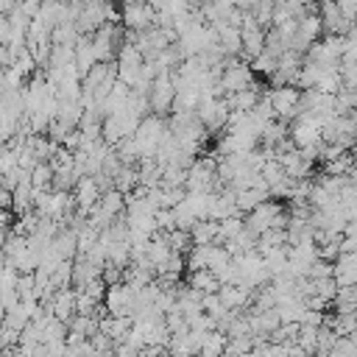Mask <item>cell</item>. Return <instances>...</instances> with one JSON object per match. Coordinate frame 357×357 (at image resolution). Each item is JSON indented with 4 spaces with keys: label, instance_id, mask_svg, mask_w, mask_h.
I'll list each match as a JSON object with an SVG mask.
<instances>
[{
    "label": "cell",
    "instance_id": "cell-6",
    "mask_svg": "<svg viewBox=\"0 0 357 357\" xmlns=\"http://www.w3.org/2000/svg\"><path fill=\"white\" fill-rule=\"evenodd\" d=\"M120 25L126 31H145L156 25V11L148 3H126L120 6Z\"/></svg>",
    "mask_w": 357,
    "mask_h": 357
},
{
    "label": "cell",
    "instance_id": "cell-11",
    "mask_svg": "<svg viewBox=\"0 0 357 357\" xmlns=\"http://www.w3.org/2000/svg\"><path fill=\"white\" fill-rule=\"evenodd\" d=\"M73 64H75V70H78V78L89 70V67H95L98 64V56H95V47H92V39L89 36H78L75 39V45H73Z\"/></svg>",
    "mask_w": 357,
    "mask_h": 357
},
{
    "label": "cell",
    "instance_id": "cell-31",
    "mask_svg": "<svg viewBox=\"0 0 357 357\" xmlns=\"http://www.w3.org/2000/svg\"><path fill=\"white\" fill-rule=\"evenodd\" d=\"M120 3L126 6V3H148V0H120Z\"/></svg>",
    "mask_w": 357,
    "mask_h": 357
},
{
    "label": "cell",
    "instance_id": "cell-26",
    "mask_svg": "<svg viewBox=\"0 0 357 357\" xmlns=\"http://www.w3.org/2000/svg\"><path fill=\"white\" fill-rule=\"evenodd\" d=\"M248 67H251V73L257 70V73H262V75H271V73L276 70V56H271V53H265V50H262L257 59H251V61H248Z\"/></svg>",
    "mask_w": 357,
    "mask_h": 357
},
{
    "label": "cell",
    "instance_id": "cell-20",
    "mask_svg": "<svg viewBox=\"0 0 357 357\" xmlns=\"http://www.w3.org/2000/svg\"><path fill=\"white\" fill-rule=\"evenodd\" d=\"M284 243H287V231L284 229H268V231H262L259 237H257V254H262V251H268V248H284Z\"/></svg>",
    "mask_w": 357,
    "mask_h": 357
},
{
    "label": "cell",
    "instance_id": "cell-29",
    "mask_svg": "<svg viewBox=\"0 0 357 357\" xmlns=\"http://www.w3.org/2000/svg\"><path fill=\"white\" fill-rule=\"evenodd\" d=\"M8 64H11V56H8V47H6L3 42H0V70H3V67H8Z\"/></svg>",
    "mask_w": 357,
    "mask_h": 357
},
{
    "label": "cell",
    "instance_id": "cell-25",
    "mask_svg": "<svg viewBox=\"0 0 357 357\" xmlns=\"http://www.w3.org/2000/svg\"><path fill=\"white\" fill-rule=\"evenodd\" d=\"M357 103V95L351 89H340L335 92V114H351Z\"/></svg>",
    "mask_w": 357,
    "mask_h": 357
},
{
    "label": "cell",
    "instance_id": "cell-4",
    "mask_svg": "<svg viewBox=\"0 0 357 357\" xmlns=\"http://www.w3.org/2000/svg\"><path fill=\"white\" fill-rule=\"evenodd\" d=\"M134 296H137V290L131 284H126V282L109 284L103 290V307H106L109 315H128L131 318V312H134Z\"/></svg>",
    "mask_w": 357,
    "mask_h": 357
},
{
    "label": "cell",
    "instance_id": "cell-18",
    "mask_svg": "<svg viewBox=\"0 0 357 357\" xmlns=\"http://www.w3.org/2000/svg\"><path fill=\"white\" fill-rule=\"evenodd\" d=\"M223 349H226V335L212 329V332H204L198 357H223Z\"/></svg>",
    "mask_w": 357,
    "mask_h": 357
},
{
    "label": "cell",
    "instance_id": "cell-5",
    "mask_svg": "<svg viewBox=\"0 0 357 357\" xmlns=\"http://www.w3.org/2000/svg\"><path fill=\"white\" fill-rule=\"evenodd\" d=\"M170 73V70H167ZM167 73H159L153 81H151V86H148V106H151V112L153 114H165V112H170V106H173V98H176V89H173V81H170V75Z\"/></svg>",
    "mask_w": 357,
    "mask_h": 357
},
{
    "label": "cell",
    "instance_id": "cell-24",
    "mask_svg": "<svg viewBox=\"0 0 357 357\" xmlns=\"http://www.w3.org/2000/svg\"><path fill=\"white\" fill-rule=\"evenodd\" d=\"M184 178H187V170H184V167L165 165V167H162V178H159V184H162V187H181V190H184Z\"/></svg>",
    "mask_w": 357,
    "mask_h": 357
},
{
    "label": "cell",
    "instance_id": "cell-27",
    "mask_svg": "<svg viewBox=\"0 0 357 357\" xmlns=\"http://www.w3.org/2000/svg\"><path fill=\"white\" fill-rule=\"evenodd\" d=\"M332 276V262H324V259H315L310 268H307V279H329Z\"/></svg>",
    "mask_w": 357,
    "mask_h": 357
},
{
    "label": "cell",
    "instance_id": "cell-30",
    "mask_svg": "<svg viewBox=\"0 0 357 357\" xmlns=\"http://www.w3.org/2000/svg\"><path fill=\"white\" fill-rule=\"evenodd\" d=\"M20 0H0V14H8Z\"/></svg>",
    "mask_w": 357,
    "mask_h": 357
},
{
    "label": "cell",
    "instance_id": "cell-9",
    "mask_svg": "<svg viewBox=\"0 0 357 357\" xmlns=\"http://www.w3.org/2000/svg\"><path fill=\"white\" fill-rule=\"evenodd\" d=\"M259 98H262V86L257 81H251L245 89L231 92V95H223V103L229 106V112H251Z\"/></svg>",
    "mask_w": 357,
    "mask_h": 357
},
{
    "label": "cell",
    "instance_id": "cell-28",
    "mask_svg": "<svg viewBox=\"0 0 357 357\" xmlns=\"http://www.w3.org/2000/svg\"><path fill=\"white\" fill-rule=\"evenodd\" d=\"M335 6H337L343 20H349V22L354 20V0H335Z\"/></svg>",
    "mask_w": 357,
    "mask_h": 357
},
{
    "label": "cell",
    "instance_id": "cell-19",
    "mask_svg": "<svg viewBox=\"0 0 357 357\" xmlns=\"http://www.w3.org/2000/svg\"><path fill=\"white\" fill-rule=\"evenodd\" d=\"M251 349H254V337H251V335L226 337V349H223V357H251Z\"/></svg>",
    "mask_w": 357,
    "mask_h": 357
},
{
    "label": "cell",
    "instance_id": "cell-16",
    "mask_svg": "<svg viewBox=\"0 0 357 357\" xmlns=\"http://www.w3.org/2000/svg\"><path fill=\"white\" fill-rule=\"evenodd\" d=\"M287 139V123H282V120H271L268 126H262V131H259V142H262V148H276L279 142H284Z\"/></svg>",
    "mask_w": 357,
    "mask_h": 357
},
{
    "label": "cell",
    "instance_id": "cell-1",
    "mask_svg": "<svg viewBox=\"0 0 357 357\" xmlns=\"http://www.w3.org/2000/svg\"><path fill=\"white\" fill-rule=\"evenodd\" d=\"M184 190L187 192H218V176H215V156H201L187 167V178H184Z\"/></svg>",
    "mask_w": 357,
    "mask_h": 357
},
{
    "label": "cell",
    "instance_id": "cell-17",
    "mask_svg": "<svg viewBox=\"0 0 357 357\" xmlns=\"http://www.w3.org/2000/svg\"><path fill=\"white\" fill-rule=\"evenodd\" d=\"M218 237V220H195L190 229V240L192 245H209Z\"/></svg>",
    "mask_w": 357,
    "mask_h": 357
},
{
    "label": "cell",
    "instance_id": "cell-22",
    "mask_svg": "<svg viewBox=\"0 0 357 357\" xmlns=\"http://www.w3.org/2000/svg\"><path fill=\"white\" fill-rule=\"evenodd\" d=\"M332 307H335V312H354V307H357V290L354 287H337V293L332 298Z\"/></svg>",
    "mask_w": 357,
    "mask_h": 357
},
{
    "label": "cell",
    "instance_id": "cell-7",
    "mask_svg": "<svg viewBox=\"0 0 357 357\" xmlns=\"http://www.w3.org/2000/svg\"><path fill=\"white\" fill-rule=\"evenodd\" d=\"M70 195H73V206H75V212L81 218H86L98 206V201H100V190H98V184H95L92 176H81L75 181V187L70 190Z\"/></svg>",
    "mask_w": 357,
    "mask_h": 357
},
{
    "label": "cell",
    "instance_id": "cell-10",
    "mask_svg": "<svg viewBox=\"0 0 357 357\" xmlns=\"http://www.w3.org/2000/svg\"><path fill=\"white\" fill-rule=\"evenodd\" d=\"M332 279L337 287H354L357 282V257L354 254H337L332 262Z\"/></svg>",
    "mask_w": 357,
    "mask_h": 357
},
{
    "label": "cell",
    "instance_id": "cell-32",
    "mask_svg": "<svg viewBox=\"0 0 357 357\" xmlns=\"http://www.w3.org/2000/svg\"><path fill=\"white\" fill-rule=\"evenodd\" d=\"M3 312H6V310H3V307H0V326H3Z\"/></svg>",
    "mask_w": 357,
    "mask_h": 357
},
{
    "label": "cell",
    "instance_id": "cell-13",
    "mask_svg": "<svg viewBox=\"0 0 357 357\" xmlns=\"http://www.w3.org/2000/svg\"><path fill=\"white\" fill-rule=\"evenodd\" d=\"M259 259H262V268H265L268 279L284 276V271H287V251L284 248H268V251L259 254Z\"/></svg>",
    "mask_w": 357,
    "mask_h": 357
},
{
    "label": "cell",
    "instance_id": "cell-2",
    "mask_svg": "<svg viewBox=\"0 0 357 357\" xmlns=\"http://www.w3.org/2000/svg\"><path fill=\"white\" fill-rule=\"evenodd\" d=\"M220 67H223V73H220L218 86H220L223 95L240 92V89H245V86L254 81V73H251L248 61H243V59H237V56H226V59L220 61Z\"/></svg>",
    "mask_w": 357,
    "mask_h": 357
},
{
    "label": "cell",
    "instance_id": "cell-12",
    "mask_svg": "<svg viewBox=\"0 0 357 357\" xmlns=\"http://www.w3.org/2000/svg\"><path fill=\"white\" fill-rule=\"evenodd\" d=\"M50 248L59 254V259H75V251H78V240H75V231L73 229H59L56 237L50 240Z\"/></svg>",
    "mask_w": 357,
    "mask_h": 357
},
{
    "label": "cell",
    "instance_id": "cell-8",
    "mask_svg": "<svg viewBox=\"0 0 357 357\" xmlns=\"http://www.w3.org/2000/svg\"><path fill=\"white\" fill-rule=\"evenodd\" d=\"M218 298L229 312L248 310L251 301H254V287H248V284H220L218 287Z\"/></svg>",
    "mask_w": 357,
    "mask_h": 357
},
{
    "label": "cell",
    "instance_id": "cell-14",
    "mask_svg": "<svg viewBox=\"0 0 357 357\" xmlns=\"http://www.w3.org/2000/svg\"><path fill=\"white\" fill-rule=\"evenodd\" d=\"M187 287L198 290L201 296H209V293H218L220 282H218V276H215L212 271L198 268V271H190V276H187Z\"/></svg>",
    "mask_w": 357,
    "mask_h": 357
},
{
    "label": "cell",
    "instance_id": "cell-15",
    "mask_svg": "<svg viewBox=\"0 0 357 357\" xmlns=\"http://www.w3.org/2000/svg\"><path fill=\"white\" fill-rule=\"evenodd\" d=\"M33 195H36V190L31 187V181H20V184L11 190V212H14V215L28 212V209L33 206Z\"/></svg>",
    "mask_w": 357,
    "mask_h": 357
},
{
    "label": "cell",
    "instance_id": "cell-23",
    "mask_svg": "<svg viewBox=\"0 0 357 357\" xmlns=\"http://www.w3.org/2000/svg\"><path fill=\"white\" fill-rule=\"evenodd\" d=\"M326 357H357V340L351 335H340L335 337L332 349L326 351Z\"/></svg>",
    "mask_w": 357,
    "mask_h": 357
},
{
    "label": "cell",
    "instance_id": "cell-3",
    "mask_svg": "<svg viewBox=\"0 0 357 357\" xmlns=\"http://www.w3.org/2000/svg\"><path fill=\"white\" fill-rule=\"evenodd\" d=\"M265 98H268V103L273 106L276 120H282V123H287V126L301 114V103H298L301 89H296V86H273V89L265 92Z\"/></svg>",
    "mask_w": 357,
    "mask_h": 357
},
{
    "label": "cell",
    "instance_id": "cell-21",
    "mask_svg": "<svg viewBox=\"0 0 357 357\" xmlns=\"http://www.w3.org/2000/svg\"><path fill=\"white\" fill-rule=\"evenodd\" d=\"M50 181H53V167L47 162L33 165V170H31V187L36 192H42V190H50Z\"/></svg>",
    "mask_w": 357,
    "mask_h": 357
}]
</instances>
